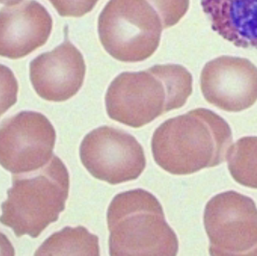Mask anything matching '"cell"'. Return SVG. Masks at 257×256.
Returning a JSON list of instances; mask_svg holds the SVG:
<instances>
[{
	"instance_id": "cell-1",
	"label": "cell",
	"mask_w": 257,
	"mask_h": 256,
	"mask_svg": "<svg viewBox=\"0 0 257 256\" xmlns=\"http://www.w3.org/2000/svg\"><path fill=\"white\" fill-rule=\"evenodd\" d=\"M232 142L228 123L214 111L200 108L161 124L154 133L151 149L163 169L187 175L222 164Z\"/></svg>"
},
{
	"instance_id": "cell-2",
	"label": "cell",
	"mask_w": 257,
	"mask_h": 256,
	"mask_svg": "<svg viewBox=\"0 0 257 256\" xmlns=\"http://www.w3.org/2000/svg\"><path fill=\"white\" fill-rule=\"evenodd\" d=\"M107 222L110 255H177V235L160 202L145 190L117 194L107 209Z\"/></svg>"
},
{
	"instance_id": "cell-3",
	"label": "cell",
	"mask_w": 257,
	"mask_h": 256,
	"mask_svg": "<svg viewBox=\"0 0 257 256\" xmlns=\"http://www.w3.org/2000/svg\"><path fill=\"white\" fill-rule=\"evenodd\" d=\"M69 189L68 169L56 156L35 174L17 175L2 205V224L16 236L38 237L65 210Z\"/></svg>"
},
{
	"instance_id": "cell-4",
	"label": "cell",
	"mask_w": 257,
	"mask_h": 256,
	"mask_svg": "<svg viewBox=\"0 0 257 256\" xmlns=\"http://www.w3.org/2000/svg\"><path fill=\"white\" fill-rule=\"evenodd\" d=\"M164 29L147 0H110L98 18V34L112 58L125 63L144 61L154 55Z\"/></svg>"
},
{
	"instance_id": "cell-5",
	"label": "cell",
	"mask_w": 257,
	"mask_h": 256,
	"mask_svg": "<svg viewBox=\"0 0 257 256\" xmlns=\"http://www.w3.org/2000/svg\"><path fill=\"white\" fill-rule=\"evenodd\" d=\"M205 230L213 256L257 255V207L235 191L215 195L204 210Z\"/></svg>"
},
{
	"instance_id": "cell-6",
	"label": "cell",
	"mask_w": 257,
	"mask_h": 256,
	"mask_svg": "<svg viewBox=\"0 0 257 256\" xmlns=\"http://www.w3.org/2000/svg\"><path fill=\"white\" fill-rule=\"evenodd\" d=\"M107 115L112 120L140 128L175 110L165 83L154 67L139 72H123L107 89Z\"/></svg>"
},
{
	"instance_id": "cell-7",
	"label": "cell",
	"mask_w": 257,
	"mask_h": 256,
	"mask_svg": "<svg viewBox=\"0 0 257 256\" xmlns=\"http://www.w3.org/2000/svg\"><path fill=\"white\" fill-rule=\"evenodd\" d=\"M80 156L92 177L110 185L137 179L146 166L144 148L137 139L107 126L97 128L85 136Z\"/></svg>"
},
{
	"instance_id": "cell-8",
	"label": "cell",
	"mask_w": 257,
	"mask_h": 256,
	"mask_svg": "<svg viewBox=\"0 0 257 256\" xmlns=\"http://www.w3.org/2000/svg\"><path fill=\"white\" fill-rule=\"evenodd\" d=\"M56 132L48 118L35 111H23L5 120L0 131V160L15 175L43 168L53 156Z\"/></svg>"
},
{
	"instance_id": "cell-9",
	"label": "cell",
	"mask_w": 257,
	"mask_h": 256,
	"mask_svg": "<svg viewBox=\"0 0 257 256\" xmlns=\"http://www.w3.org/2000/svg\"><path fill=\"white\" fill-rule=\"evenodd\" d=\"M200 84L206 102L223 111L240 112L257 102V66L248 59L223 55L210 60Z\"/></svg>"
},
{
	"instance_id": "cell-10",
	"label": "cell",
	"mask_w": 257,
	"mask_h": 256,
	"mask_svg": "<svg viewBox=\"0 0 257 256\" xmlns=\"http://www.w3.org/2000/svg\"><path fill=\"white\" fill-rule=\"evenodd\" d=\"M85 72L83 55L69 40L30 64L32 85L48 102H63L74 97L83 86Z\"/></svg>"
},
{
	"instance_id": "cell-11",
	"label": "cell",
	"mask_w": 257,
	"mask_h": 256,
	"mask_svg": "<svg viewBox=\"0 0 257 256\" xmlns=\"http://www.w3.org/2000/svg\"><path fill=\"white\" fill-rule=\"evenodd\" d=\"M1 56L24 58L46 43L53 29L48 10L35 0L2 8Z\"/></svg>"
},
{
	"instance_id": "cell-12",
	"label": "cell",
	"mask_w": 257,
	"mask_h": 256,
	"mask_svg": "<svg viewBox=\"0 0 257 256\" xmlns=\"http://www.w3.org/2000/svg\"><path fill=\"white\" fill-rule=\"evenodd\" d=\"M211 28L242 48L257 50V0H201Z\"/></svg>"
},
{
	"instance_id": "cell-13",
	"label": "cell",
	"mask_w": 257,
	"mask_h": 256,
	"mask_svg": "<svg viewBox=\"0 0 257 256\" xmlns=\"http://www.w3.org/2000/svg\"><path fill=\"white\" fill-rule=\"evenodd\" d=\"M35 255L98 256V237L83 226L66 227L49 237Z\"/></svg>"
},
{
	"instance_id": "cell-14",
	"label": "cell",
	"mask_w": 257,
	"mask_h": 256,
	"mask_svg": "<svg viewBox=\"0 0 257 256\" xmlns=\"http://www.w3.org/2000/svg\"><path fill=\"white\" fill-rule=\"evenodd\" d=\"M226 160L236 183L257 190V136L238 139L228 149Z\"/></svg>"
},
{
	"instance_id": "cell-15",
	"label": "cell",
	"mask_w": 257,
	"mask_h": 256,
	"mask_svg": "<svg viewBox=\"0 0 257 256\" xmlns=\"http://www.w3.org/2000/svg\"><path fill=\"white\" fill-rule=\"evenodd\" d=\"M157 12L164 29L178 24L189 10L190 0H147Z\"/></svg>"
},
{
	"instance_id": "cell-16",
	"label": "cell",
	"mask_w": 257,
	"mask_h": 256,
	"mask_svg": "<svg viewBox=\"0 0 257 256\" xmlns=\"http://www.w3.org/2000/svg\"><path fill=\"white\" fill-rule=\"evenodd\" d=\"M63 17L80 18L91 12L99 0H49Z\"/></svg>"
},
{
	"instance_id": "cell-17",
	"label": "cell",
	"mask_w": 257,
	"mask_h": 256,
	"mask_svg": "<svg viewBox=\"0 0 257 256\" xmlns=\"http://www.w3.org/2000/svg\"><path fill=\"white\" fill-rule=\"evenodd\" d=\"M23 0H1L2 4L6 6H14L15 5L19 4Z\"/></svg>"
}]
</instances>
